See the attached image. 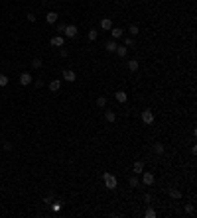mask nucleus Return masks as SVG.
Segmentation results:
<instances>
[{"label":"nucleus","mask_w":197,"mask_h":218,"mask_svg":"<svg viewBox=\"0 0 197 218\" xmlns=\"http://www.w3.org/2000/svg\"><path fill=\"white\" fill-rule=\"evenodd\" d=\"M154 153H156V155H160V157H162L164 153H166V150H164V143H162V142H154Z\"/></svg>","instance_id":"0eeeda50"},{"label":"nucleus","mask_w":197,"mask_h":218,"mask_svg":"<svg viewBox=\"0 0 197 218\" xmlns=\"http://www.w3.org/2000/svg\"><path fill=\"white\" fill-rule=\"evenodd\" d=\"M105 47H106V51H109V53H114L118 45H116V41H114V39H110V41H106V43H105Z\"/></svg>","instance_id":"f8f14e48"},{"label":"nucleus","mask_w":197,"mask_h":218,"mask_svg":"<svg viewBox=\"0 0 197 218\" xmlns=\"http://www.w3.org/2000/svg\"><path fill=\"white\" fill-rule=\"evenodd\" d=\"M142 181H144V185H154V181H156V177H154V173H144V177H142Z\"/></svg>","instance_id":"9d476101"},{"label":"nucleus","mask_w":197,"mask_h":218,"mask_svg":"<svg viewBox=\"0 0 197 218\" xmlns=\"http://www.w3.org/2000/svg\"><path fill=\"white\" fill-rule=\"evenodd\" d=\"M124 45L126 47H132V45H134V38H132V35H130V38H126L124 39Z\"/></svg>","instance_id":"c85d7f7f"},{"label":"nucleus","mask_w":197,"mask_h":218,"mask_svg":"<svg viewBox=\"0 0 197 218\" xmlns=\"http://www.w3.org/2000/svg\"><path fill=\"white\" fill-rule=\"evenodd\" d=\"M63 38H69V39L77 38V28H75V26H67L65 31H63Z\"/></svg>","instance_id":"20e7f679"},{"label":"nucleus","mask_w":197,"mask_h":218,"mask_svg":"<svg viewBox=\"0 0 197 218\" xmlns=\"http://www.w3.org/2000/svg\"><path fill=\"white\" fill-rule=\"evenodd\" d=\"M103 181H105L106 189H110V191H114L116 187H118V181H116V177H114L113 173H105L103 175Z\"/></svg>","instance_id":"f257e3e1"},{"label":"nucleus","mask_w":197,"mask_h":218,"mask_svg":"<svg viewBox=\"0 0 197 218\" xmlns=\"http://www.w3.org/2000/svg\"><path fill=\"white\" fill-rule=\"evenodd\" d=\"M30 83H32V75L30 73H22V75H20V84L26 87V84H30Z\"/></svg>","instance_id":"6e6552de"},{"label":"nucleus","mask_w":197,"mask_h":218,"mask_svg":"<svg viewBox=\"0 0 197 218\" xmlns=\"http://www.w3.org/2000/svg\"><path fill=\"white\" fill-rule=\"evenodd\" d=\"M75 79H77V75H75V71H73V69H65V71H63V81L75 83Z\"/></svg>","instance_id":"f03ea898"},{"label":"nucleus","mask_w":197,"mask_h":218,"mask_svg":"<svg viewBox=\"0 0 197 218\" xmlns=\"http://www.w3.org/2000/svg\"><path fill=\"white\" fill-rule=\"evenodd\" d=\"M114 53H116V55H120V57H126V53H128V49H126V47H122V45H118Z\"/></svg>","instance_id":"6ab92c4d"},{"label":"nucleus","mask_w":197,"mask_h":218,"mask_svg":"<svg viewBox=\"0 0 197 218\" xmlns=\"http://www.w3.org/2000/svg\"><path fill=\"white\" fill-rule=\"evenodd\" d=\"M185 214H187V216H195V208H193V204H185Z\"/></svg>","instance_id":"412c9836"},{"label":"nucleus","mask_w":197,"mask_h":218,"mask_svg":"<svg viewBox=\"0 0 197 218\" xmlns=\"http://www.w3.org/2000/svg\"><path fill=\"white\" fill-rule=\"evenodd\" d=\"M97 106H99V108H105V106H106V98L105 97H99L97 98Z\"/></svg>","instance_id":"bb28decb"},{"label":"nucleus","mask_w":197,"mask_h":218,"mask_svg":"<svg viewBox=\"0 0 197 218\" xmlns=\"http://www.w3.org/2000/svg\"><path fill=\"white\" fill-rule=\"evenodd\" d=\"M110 34H113V38L114 39H118V38H122V34H124V31H122V28H110Z\"/></svg>","instance_id":"4468645a"},{"label":"nucleus","mask_w":197,"mask_h":218,"mask_svg":"<svg viewBox=\"0 0 197 218\" xmlns=\"http://www.w3.org/2000/svg\"><path fill=\"white\" fill-rule=\"evenodd\" d=\"M97 38H99V31H97V30H91V31H89V41H97Z\"/></svg>","instance_id":"5701e85b"},{"label":"nucleus","mask_w":197,"mask_h":218,"mask_svg":"<svg viewBox=\"0 0 197 218\" xmlns=\"http://www.w3.org/2000/svg\"><path fill=\"white\" fill-rule=\"evenodd\" d=\"M105 120H106V122H110V124H113V122L116 120V114L113 112V110H106V112H105Z\"/></svg>","instance_id":"dca6fc26"},{"label":"nucleus","mask_w":197,"mask_h":218,"mask_svg":"<svg viewBox=\"0 0 197 218\" xmlns=\"http://www.w3.org/2000/svg\"><path fill=\"white\" fill-rule=\"evenodd\" d=\"M140 2H146V0H140Z\"/></svg>","instance_id":"e433bc0d"},{"label":"nucleus","mask_w":197,"mask_h":218,"mask_svg":"<svg viewBox=\"0 0 197 218\" xmlns=\"http://www.w3.org/2000/svg\"><path fill=\"white\" fill-rule=\"evenodd\" d=\"M34 84H36V87H38V88H41V87H44V81H40V79H38V81H36Z\"/></svg>","instance_id":"c9c22d12"},{"label":"nucleus","mask_w":197,"mask_h":218,"mask_svg":"<svg viewBox=\"0 0 197 218\" xmlns=\"http://www.w3.org/2000/svg\"><path fill=\"white\" fill-rule=\"evenodd\" d=\"M144 216H146V218H156V210H154L152 206H148L146 212H144Z\"/></svg>","instance_id":"aec40b11"},{"label":"nucleus","mask_w":197,"mask_h":218,"mask_svg":"<svg viewBox=\"0 0 197 218\" xmlns=\"http://www.w3.org/2000/svg\"><path fill=\"white\" fill-rule=\"evenodd\" d=\"M41 65H44V61H41V59H40V57H36V59H34V61H32V67H34V69H40Z\"/></svg>","instance_id":"b1692460"},{"label":"nucleus","mask_w":197,"mask_h":218,"mask_svg":"<svg viewBox=\"0 0 197 218\" xmlns=\"http://www.w3.org/2000/svg\"><path fill=\"white\" fill-rule=\"evenodd\" d=\"M128 185H130L132 189H136V187H138V177H134V175H132V177L128 179Z\"/></svg>","instance_id":"393cba45"},{"label":"nucleus","mask_w":197,"mask_h":218,"mask_svg":"<svg viewBox=\"0 0 197 218\" xmlns=\"http://www.w3.org/2000/svg\"><path fill=\"white\" fill-rule=\"evenodd\" d=\"M4 150H6V151H10V150H12V143H10V142H6V143H4Z\"/></svg>","instance_id":"72a5a7b5"},{"label":"nucleus","mask_w":197,"mask_h":218,"mask_svg":"<svg viewBox=\"0 0 197 218\" xmlns=\"http://www.w3.org/2000/svg\"><path fill=\"white\" fill-rule=\"evenodd\" d=\"M128 69H130L132 73H136V71H138V61H136V59H130V61H128Z\"/></svg>","instance_id":"a211bd4d"},{"label":"nucleus","mask_w":197,"mask_h":218,"mask_svg":"<svg viewBox=\"0 0 197 218\" xmlns=\"http://www.w3.org/2000/svg\"><path fill=\"white\" fill-rule=\"evenodd\" d=\"M28 22H36V14H28Z\"/></svg>","instance_id":"f704fd0d"},{"label":"nucleus","mask_w":197,"mask_h":218,"mask_svg":"<svg viewBox=\"0 0 197 218\" xmlns=\"http://www.w3.org/2000/svg\"><path fill=\"white\" fill-rule=\"evenodd\" d=\"M110 28H113V20H110V18H105V20H101V30H106V31H110Z\"/></svg>","instance_id":"1a4fd4ad"},{"label":"nucleus","mask_w":197,"mask_h":218,"mask_svg":"<svg viewBox=\"0 0 197 218\" xmlns=\"http://www.w3.org/2000/svg\"><path fill=\"white\" fill-rule=\"evenodd\" d=\"M114 98H116V100H118V102H120V104H124V102H126V100H128V94H126V93H124V90H116V93H114Z\"/></svg>","instance_id":"423d86ee"},{"label":"nucleus","mask_w":197,"mask_h":218,"mask_svg":"<svg viewBox=\"0 0 197 218\" xmlns=\"http://www.w3.org/2000/svg\"><path fill=\"white\" fill-rule=\"evenodd\" d=\"M142 122H144V124H154V112L150 108H146L144 112H142Z\"/></svg>","instance_id":"7ed1b4c3"},{"label":"nucleus","mask_w":197,"mask_h":218,"mask_svg":"<svg viewBox=\"0 0 197 218\" xmlns=\"http://www.w3.org/2000/svg\"><path fill=\"white\" fill-rule=\"evenodd\" d=\"M132 171H134V173H142V171H144V163H142V161H134Z\"/></svg>","instance_id":"2eb2a0df"},{"label":"nucleus","mask_w":197,"mask_h":218,"mask_svg":"<svg viewBox=\"0 0 197 218\" xmlns=\"http://www.w3.org/2000/svg\"><path fill=\"white\" fill-rule=\"evenodd\" d=\"M6 84H8V77L0 73V87H6Z\"/></svg>","instance_id":"cd10ccee"},{"label":"nucleus","mask_w":197,"mask_h":218,"mask_svg":"<svg viewBox=\"0 0 197 218\" xmlns=\"http://www.w3.org/2000/svg\"><path fill=\"white\" fill-rule=\"evenodd\" d=\"M51 208H53V210H55V212H59V210L63 208V200H55V203H53V204H51Z\"/></svg>","instance_id":"4be33fe9"},{"label":"nucleus","mask_w":197,"mask_h":218,"mask_svg":"<svg viewBox=\"0 0 197 218\" xmlns=\"http://www.w3.org/2000/svg\"><path fill=\"white\" fill-rule=\"evenodd\" d=\"M65 28H67V24H59V26H57V31H59V35H63Z\"/></svg>","instance_id":"7c9ffc66"},{"label":"nucleus","mask_w":197,"mask_h":218,"mask_svg":"<svg viewBox=\"0 0 197 218\" xmlns=\"http://www.w3.org/2000/svg\"><path fill=\"white\" fill-rule=\"evenodd\" d=\"M138 31H140V30H138L136 24H132L130 28H128V34H130V35H138Z\"/></svg>","instance_id":"a878e982"},{"label":"nucleus","mask_w":197,"mask_h":218,"mask_svg":"<svg viewBox=\"0 0 197 218\" xmlns=\"http://www.w3.org/2000/svg\"><path fill=\"white\" fill-rule=\"evenodd\" d=\"M168 193H169V196H172V199H182V191H178V189H168Z\"/></svg>","instance_id":"f3484780"},{"label":"nucleus","mask_w":197,"mask_h":218,"mask_svg":"<svg viewBox=\"0 0 197 218\" xmlns=\"http://www.w3.org/2000/svg\"><path fill=\"white\" fill-rule=\"evenodd\" d=\"M49 43L53 47H63V43H65V38L63 35H53V38L49 39Z\"/></svg>","instance_id":"39448f33"},{"label":"nucleus","mask_w":197,"mask_h":218,"mask_svg":"<svg viewBox=\"0 0 197 218\" xmlns=\"http://www.w3.org/2000/svg\"><path fill=\"white\" fill-rule=\"evenodd\" d=\"M51 203H53V196H51V195H47L45 199H44V204H51Z\"/></svg>","instance_id":"473e14b6"},{"label":"nucleus","mask_w":197,"mask_h":218,"mask_svg":"<svg viewBox=\"0 0 197 218\" xmlns=\"http://www.w3.org/2000/svg\"><path fill=\"white\" fill-rule=\"evenodd\" d=\"M45 20H47V24H55L57 22V12H47Z\"/></svg>","instance_id":"ddd939ff"},{"label":"nucleus","mask_w":197,"mask_h":218,"mask_svg":"<svg viewBox=\"0 0 197 218\" xmlns=\"http://www.w3.org/2000/svg\"><path fill=\"white\" fill-rule=\"evenodd\" d=\"M59 88H61V81H59V79H53V81L49 83V90H51V93H57Z\"/></svg>","instance_id":"9b49d317"},{"label":"nucleus","mask_w":197,"mask_h":218,"mask_svg":"<svg viewBox=\"0 0 197 218\" xmlns=\"http://www.w3.org/2000/svg\"><path fill=\"white\" fill-rule=\"evenodd\" d=\"M142 200H144L146 204H150V203H152V195H148V193H146L144 196H142Z\"/></svg>","instance_id":"c756f323"},{"label":"nucleus","mask_w":197,"mask_h":218,"mask_svg":"<svg viewBox=\"0 0 197 218\" xmlns=\"http://www.w3.org/2000/svg\"><path fill=\"white\" fill-rule=\"evenodd\" d=\"M59 55H61V57H69V49H65V47H61V49H59Z\"/></svg>","instance_id":"2f4dec72"}]
</instances>
